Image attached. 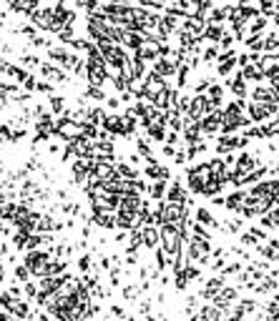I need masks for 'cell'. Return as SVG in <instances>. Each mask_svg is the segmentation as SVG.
Returning a JSON list of instances; mask_svg holds the SVG:
<instances>
[{"label": "cell", "mask_w": 279, "mask_h": 321, "mask_svg": "<svg viewBox=\"0 0 279 321\" xmlns=\"http://www.w3.org/2000/svg\"><path fill=\"white\" fill-rule=\"evenodd\" d=\"M274 301H277V304H279V293H277V296H274Z\"/></svg>", "instance_id": "2"}, {"label": "cell", "mask_w": 279, "mask_h": 321, "mask_svg": "<svg viewBox=\"0 0 279 321\" xmlns=\"http://www.w3.org/2000/svg\"><path fill=\"white\" fill-rule=\"evenodd\" d=\"M199 221H201V224H209V226H212V224H214V218H212V216H209V213H206V211H204V208H201V211H199Z\"/></svg>", "instance_id": "1"}]
</instances>
